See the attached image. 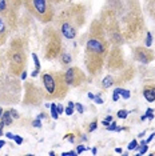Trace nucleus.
I'll return each mask as SVG.
<instances>
[{
    "instance_id": "nucleus-3",
    "label": "nucleus",
    "mask_w": 155,
    "mask_h": 156,
    "mask_svg": "<svg viewBox=\"0 0 155 156\" xmlns=\"http://www.w3.org/2000/svg\"><path fill=\"white\" fill-rule=\"evenodd\" d=\"M7 60H8L9 72L15 75H22L23 71H26L27 66V55L24 51V43L22 39H15L12 40L7 51Z\"/></svg>"
},
{
    "instance_id": "nucleus-9",
    "label": "nucleus",
    "mask_w": 155,
    "mask_h": 156,
    "mask_svg": "<svg viewBox=\"0 0 155 156\" xmlns=\"http://www.w3.org/2000/svg\"><path fill=\"white\" fill-rule=\"evenodd\" d=\"M41 98H43V95H41L40 90H39L36 86H34V84H31V83L26 84L24 103H27V104H32V105H39V103L41 101Z\"/></svg>"
},
{
    "instance_id": "nucleus-48",
    "label": "nucleus",
    "mask_w": 155,
    "mask_h": 156,
    "mask_svg": "<svg viewBox=\"0 0 155 156\" xmlns=\"http://www.w3.org/2000/svg\"><path fill=\"white\" fill-rule=\"evenodd\" d=\"M2 115H3V108L0 107V118H2Z\"/></svg>"
},
{
    "instance_id": "nucleus-8",
    "label": "nucleus",
    "mask_w": 155,
    "mask_h": 156,
    "mask_svg": "<svg viewBox=\"0 0 155 156\" xmlns=\"http://www.w3.org/2000/svg\"><path fill=\"white\" fill-rule=\"evenodd\" d=\"M64 77L70 87H78L86 80V75L78 67H71V68L67 69L64 72Z\"/></svg>"
},
{
    "instance_id": "nucleus-16",
    "label": "nucleus",
    "mask_w": 155,
    "mask_h": 156,
    "mask_svg": "<svg viewBox=\"0 0 155 156\" xmlns=\"http://www.w3.org/2000/svg\"><path fill=\"white\" fill-rule=\"evenodd\" d=\"M62 63L63 64H70V63H71V55L70 54H62Z\"/></svg>"
},
{
    "instance_id": "nucleus-45",
    "label": "nucleus",
    "mask_w": 155,
    "mask_h": 156,
    "mask_svg": "<svg viewBox=\"0 0 155 156\" xmlns=\"http://www.w3.org/2000/svg\"><path fill=\"white\" fill-rule=\"evenodd\" d=\"M115 151L118 152V154H122V148H115Z\"/></svg>"
},
{
    "instance_id": "nucleus-2",
    "label": "nucleus",
    "mask_w": 155,
    "mask_h": 156,
    "mask_svg": "<svg viewBox=\"0 0 155 156\" xmlns=\"http://www.w3.org/2000/svg\"><path fill=\"white\" fill-rule=\"evenodd\" d=\"M41 83L44 87V96L47 100L63 99L68 92V83L66 81L64 73L62 72H43Z\"/></svg>"
},
{
    "instance_id": "nucleus-44",
    "label": "nucleus",
    "mask_w": 155,
    "mask_h": 156,
    "mask_svg": "<svg viewBox=\"0 0 155 156\" xmlns=\"http://www.w3.org/2000/svg\"><path fill=\"white\" fill-rule=\"evenodd\" d=\"M91 151H92V154H94V155H96V152H98V150H96V148H95V147H94Z\"/></svg>"
},
{
    "instance_id": "nucleus-31",
    "label": "nucleus",
    "mask_w": 155,
    "mask_h": 156,
    "mask_svg": "<svg viewBox=\"0 0 155 156\" xmlns=\"http://www.w3.org/2000/svg\"><path fill=\"white\" fill-rule=\"evenodd\" d=\"M64 139H66V140H68V141H71V143H74V141H75V137H74V135H72V133H67L66 136H64Z\"/></svg>"
},
{
    "instance_id": "nucleus-32",
    "label": "nucleus",
    "mask_w": 155,
    "mask_h": 156,
    "mask_svg": "<svg viewBox=\"0 0 155 156\" xmlns=\"http://www.w3.org/2000/svg\"><path fill=\"white\" fill-rule=\"evenodd\" d=\"M32 126H34V127H36V128H40V127H41V122H40V119H35L34 122H32Z\"/></svg>"
},
{
    "instance_id": "nucleus-15",
    "label": "nucleus",
    "mask_w": 155,
    "mask_h": 156,
    "mask_svg": "<svg viewBox=\"0 0 155 156\" xmlns=\"http://www.w3.org/2000/svg\"><path fill=\"white\" fill-rule=\"evenodd\" d=\"M74 107H75V103L68 101V105H67V108L64 109V112H66L67 116H71L72 113H74Z\"/></svg>"
},
{
    "instance_id": "nucleus-5",
    "label": "nucleus",
    "mask_w": 155,
    "mask_h": 156,
    "mask_svg": "<svg viewBox=\"0 0 155 156\" xmlns=\"http://www.w3.org/2000/svg\"><path fill=\"white\" fill-rule=\"evenodd\" d=\"M79 9L64 12L60 16V32L66 39H75L78 34V28L83 23V16L78 15Z\"/></svg>"
},
{
    "instance_id": "nucleus-27",
    "label": "nucleus",
    "mask_w": 155,
    "mask_h": 156,
    "mask_svg": "<svg viewBox=\"0 0 155 156\" xmlns=\"http://www.w3.org/2000/svg\"><path fill=\"white\" fill-rule=\"evenodd\" d=\"M108 131H116V128H118V126H116V123L115 122H112L111 124H108L107 127H106Z\"/></svg>"
},
{
    "instance_id": "nucleus-47",
    "label": "nucleus",
    "mask_w": 155,
    "mask_h": 156,
    "mask_svg": "<svg viewBox=\"0 0 155 156\" xmlns=\"http://www.w3.org/2000/svg\"><path fill=\"white\" fill-rule=\"evenodd\" d=\"M88 98H90V99H94L95 96H94V95H92V94H88Z\"/></svg>"
},
{
    "instance_id": "nucleus-25",
    "label": "nucleus",
    "mask_w": 155,
    "mask_h": 156,
    "mask_svg": "<svg viewBox=\"0 0 155 156\" xmlns=\"http://www.w3.org/2000/svg\"><path fill=\"white\" fill-rule=\"evenodd\" d=\"M96 127H98V122H96V120H94V122L90 124V127H88V132H92V131H95V129H96Z\"/></svg>"
},
{
    "instance_id": "nucleus-11",
    "label": "nucleus",
    "mask_w": 155,
    "mask_h": 156,
    "mask_svg": "<svg viewBox=\"0 0 155 156\" xmlns=\"http://www.w3.org/2000/svg\"><path fill=\"white\" fill-rule=\"evenodd\" d=\"M8 34H9V27L7 22L0 16V45H3L5 43L7 37H8Z\"/></svg>"
},
{
    "instance_id": "nucleus-12",
    "label": "nucleus",
    "mask_w": 155,
    "mask_h": 156,
    "mask_svg": "<svg viewBox=\"0 0 155 156\" xmlns=\"http://www.w3.org/2000/svg\"><path fill=\"white\" fill-rule=\"evenodd\" d=\"M143 96L149 103L155 101V87L154 86H146L143 88Z\"/></svg>"
},
{
    "instance_id": "nucleus-13",
    "label": "nucleus",
    "mask_w": 155,
    "mask_h": 156,
    "mask_svg": "<svg viewBox=\"0 0 155 156\" xmlns=\"http://www.w3.org/2000/svg\"><path fill=\"white\" fill-rule=\"evenodd\" d=\"M2 122L4 123V126H11L12 124V115L9 111H4L2 115Z\"/></svg>"
},
{
    "instance_id": "nucleus-19",
    "label": "nucleus",
    "mask_w": 155,
    "mask_h": 156,
    "mask_svg": "<svg viewBox=\"0 0 155 156\" xmlns=\"http://www.w3.org/2000/svg\"><path fill=\"white\" fill-rule=\"evenodd\" d=\"M9 2H11V4L15 7V8H17L19 9L20 7L23 5V3H24V0H9Z\"/></svg>"
},
{
    "instance_id": "nucleus-22",
    "label": "nucleus",
    "mask_w": 155,
    "mask_h": 156,
    "mask_svg": "<svg viewBox=\"0 0 155 156\" xmlns=\"http://www.w3.org/2000/svg\"><path fill=\"white\" fill-rule=\"evenodd\" d=\"M121 96H122L123 99H130V96H131V92H130L128 90H122Z\"/></svg>"
},
{
    "instance_id": "nucleus-23",
    "label": "nucleus",
    "mask_w": 155,
    "mask_h": 156,
    "mask_svg": "<svg viewBox=\"0 0 155 156\" xmlns=\"http://www.w3.org/2000/svg\"><path fill=\"white\" fill-rule=\"evenodd\" d=\"M153 44V35L151 32H147V40H146V47H151Z\"/></svg>"
},
{
    "instance_id": "nucleus-6",
    "label": "nucleus",
    "mask_w": 155,
    "mask_h": 156,
    "mask_svg": "<svg viewBox=\"0 0 155 156\" xmlns=\"http://www.w3.org/2000/svg\"><path fill=\"white\" fill-rule=\"evenodd\" d=\"M45 36V45H44V56L47 59H55L60 55L62 51V40L59 36L58 31L55 30H48L44 34Z\"/></svg>"
},
{
    "instance_id": "nucleus-42",
    "label": "nucleus",
    "mask_w": 155,
    "mask_h": 156,
    "mask_svg": "<svg viewBox=\"0 0 155 156\" xmlns=\"http://www.w3.org/2000/svg\"><path fill=\"white\" fill-rule=\"evenodd\" d=\"M20 76H22V79H26V76H27L26 71H23V72H22V75H20Z\"/></svg>"
},
{
    "instance_id": "nucleus-21",
    "label": "nucleus",
    "mask_w": 155,
    "mask_h": 156,
    "mask_svg": "<svg viewBox=\"0 0 155 156\" xmlns=\"http://www.w3.org/2000/svg\"><path fill=\"white\" fill-rule=\"evenodd\" d=\"M127 148H128L130 151H132V150H136V148H138V141H136L135 139H134V140L131 141V143L128 144V147H127Z\"/></svg>"
},
{
    "instance_id": "nucleus-34",
    "label": "nucleus",
    "mask_w": 155,
    "mask_h": 156,
    "mask_svg": "<svg viewBox=\"0 0 155 156\" xmlns=\"http://www.w3.org/2000/svg\"><path fill=\"white\" fill-rule=\"evenodd\" d=\"M56 109H58V113H59V115H62V113L64 112V108H63L60 104H56Z\"/></svg>"
},
{
    "instance_id": "nucleus-24",
    "label": "nucleus",
    "mask_w": 155,
    "mask_h": 156,
    "mask_svg": "<svg viewBox=\"0 0 155 156\" xmlns=\"http://www.w3.org/2000/svg\"><path fill=\"white\" fill-rule=\"evenodd\" d=\"M32 59H34V62H35V66H36V69L40 71V63H39L38 55H36V54H32Z\"/></svg>"
},
{
    "instance_id": "nucleus-28",
    "label": "nucleus",
    "mask_w": 155,
    "mask_h": 156,
    "mask_svg": "<svg viewBox=\"0 0 155 156\" xmlns=\"http://www.w3.org/2000/svg\"><path fill=\"white\" fill-rule=\"evenodd\" d=\"M75 108H76V111L79 112L80 115H82V113L84 112V108H83V105L80 104V103H76V104H75Z\"/></svg>"
},
{
    "instance_id": "nucleus-14",
    "label": "nucleus",
    "mask_w": 155,
    "mask_h": 156,
    "mask_svg": "<svg viewBox=\"0 0 155 156\" xmlns=\"http://www.w3.org/2000/svg\"><path fill=\"white\" fill-rule=\"evenodd\" d=\"M112 84H114V77L110 76V75H107L103 80H102V87L103 88H110Z\"/></svg>"
},
{
    "instance_id": "nucleus-41",
    "label": "nucleus",
    "mask_w": 155,
    "mask_h": 156,
    "mask_svg": "<svg viewBox=\"0 0 155 156\" xmlns=\"http://www.w3.org/2000/svg\"><path fill=\"white\" fill-rule=\"evenodd\" d=\"M45 118V113H40V115L38 116V119H44Z\"/></svg>"
},
{
    "instance_id": "nucleus-7",
    "label": "nucleus",
    "mask_w": 155,
    "mask_h": 156,
    "mask_svg": "<svg viewBox=\"0 0 155 156\" xmlns=\"http://www.w3.org/2000/svg\"><path fill=\"white\" fill-rule=\"evenodd\" d=\"M0 16L7 22L8 27L13 30L17 24V8H15L9 0H0Z\"/></svg>"
},
{
    "instance_id": "nucleus-30",
    "label": "nucleus",
    "mask_w": 155,
    "mask_h": 156,
    "mask_svg": "<svg viewBox=\"0 0 155 156\" xmlns=\"http://www.w3.org/2000/svg\"><path fill=\"white\" fill-rule=\"evenodd\" d=\"M13 140H15V143H16V144H19V145L23 143V137H22V136H19V135H15Z\"/></svg>"
},
{
    "instance_id": "nucleus-43",
    "label": "nucleus",
    "mask_w": 155,
    "mask_h": 156,
    "mask_svg": "<svg viewBox=\"0 0 155 156\" xmlns=\"http://www.w3.org/2000/svg\"><path fill=\"white\" fill-rule=\"evenodd\" d=\"M106 120H107V122H112V116H107V118H106Z\"/></svg>"
},
{
    "instance_id": "nucleus-40",
    "label": "nucleus",
    "mask_w": 155,
    "mask_h": 156,
    "mask_svg": "<svg viewBox=\"0 0 155 156\" xmlns=\"http://www.w3.org/2000/svg\"><path fill=\"white\" fill-rule=\"evenodd\" d=\"M5 145V141L4 140H0V148H3Z\"/></svg>"
},
{
    "instance_id": "nucleus-17",
    "label": "nucleus",
    "mask_w": 155,
    "mask_h": 156,
    "mask_svg": "<svg viewBox=\"0 0 155 156\" xmlns=\"http://www.w3.org/2000/svg\"><path fill=\"white\" fill-rule=\"evenodd\" d=\"M51 116H52V119H58L59 118L58 109H56V104H51Z\"/></svg>"
},
{
    "instance_id": "nucleus-10",
    "label": "nucleus",
    "mask_w": 155,
    "mask_h": 156,
    "mask_svg": "<svg viewBox=\"0 0 155 156\" xmlns=\"http://www.w3.org/2000/svg\"><path fill=\"white\" fill-rule=\"evenodd\" d=\"M134 56L136 62H140L143 64H149L154 60V52L149 49V47H136L134 49Z\"/></svg>"
},
{
    "instance_id": "nucleus-20",
    "label": "nucleus",
    "mask_w": 155,
    "mask_h": 156,
    "mask_svg": "<svg viewBox=\"0 0 155 156\" xmlns=\"http://www.w3.org/2000/svg\"><path fill=\"white\" fill-rule=\"evenodd\" d=\"M147 150H149V145H147V143L140 144V147H139V155H144L147 152Z\"/></svg>"
},
{
    "instance_id": "nucleus-1",
    "label": "nucleus",
    "mask_w": 155,
    "mask_h": 156,
    "mask_svg": "<svg viewBox=\"0 0 155 156\" xmlns=\"http://www.w3.org/2000/svg\"><path fill=\"white\" fill-rule=\"evenodd\" d=\"M108 44L99 35H92L86 44V66L91 73H98L103 67Z\"/></svg>"
},
{
    "instance_id": "nucleus-46",
    "label": "nucleus",
    "mask_w": 155,
    "mask_h": 156,
    "mask_svg": "<svg viewBox=\"0 0 155 156\" xmlns=\"http://www.w3.org/2000/svg\"><path fill=\"white\" fill-rule=\"evenodd\" d=\"M146 119H147V118H146V115H143L142 118H140V120H142V122H143V120H146Z\"/></svg>"
},
{
    "instance_id": "nucleus-26",
    "label": "nucleus",
    "mask_w": 155,
    "mask_h": 156,
    "mask_svg": "<svg viewBox=\"0 0 155 156\" xmlns=\"http://www.w3.org/2000/svg\"><path fill=\"white\" fill-rule=\"evenodd\" d=\"M146 118H149L153 120L154 119V111L151 108H147V111H146Z\"/></svg>"
},
{
    "instance_id": "nucleus-36",
    "label": "nucleus",
    "mask_w": 155,
    "mask_h": 156,
    "mask_svg": "<svg viewBox=\"0 0 155 156\" xmlns=\"http://www.w3.org/2000/svg\"><path fill=\"white\" fill-rule=\"evenodd\" d=\"M119 96H121V95L116 94V92H114V95H112V100H114V101H118V100H119Z\"/></svg>"
},
{
    "instance_id": "nucleus-39",
    "label": "nucleus",
    "mask_w": 155,
    "mask_h": 156,
    "mask_svg": "<svg viewBox=\"0 0 155 156\" xmlns=\"http://www.w3.org/2000/svg\"><path fill=\"white\" fill-rule=\"evenodd\" d=\"M154 136H155V133H151V135H150V137H149V139H147V140H146V143H147V144H149V143H150V141H151V140H153V139H154Z\"/></svg>"
},
{
    "instance_id": "nucleus-35",
    "label": "nucleus",
    "mask_w": 155,
    "mask_h": 156,
    "mask_svg": "<svg viewBox=\"0 0 155 156\" xmlns=\"http://www.w3.org/2000/svg\"><path fill=\"white\" fill-rule=\"evenodd\" d=\"M9 112H11L12 118H15V119H17V118H19V115H17V112L15 111V109H9Z\"/></svg>"
},
{
    "instance_id": "nucleus-38",
    "label": "nucleus",
    "mask_w": 155,
    "mask_h": 156,
    "mask_svg": "<svg viewBox=\"0 0 155 156\" xmlns=\"http://www.w3.org/2000/svg\"><path fill=\"white\" fill-rule=\"evenodd\" d=\"M4 123L3 122H0V136H3V128H4Z\"/></svg>"
},
{
    "instance_id": "nucleus-29",
    "label": "nucleus",
    "mask_w": 155,
    "mask_h": 156,
    "mask_svg": "<svg viewBox=\"0 0 155 156\" xmlns=\"http://www.w3.org/2000/svg\"><path fill=\"white\" fill-rule=\"evenodd\" d=\"M86 150H87V147H84V145L80 144V145H78V147H76V154L79 155V154H82V152L86 151Z\"/></svg>"
},
{
    "instance_id": "nucleus-37",
    "label": "nucleus",
    "mask_w": 155,
    "mask_h": 156,
    "mask_svg": "<svg viewBox=\"0 0 155 156\" xmlns=\"http://www.w3.org/2000/svg\"><path fill=\"white\" fill-rule=\"evenodd\" d=\"M5 136H7V137H8V139H11V140H13V137H15V135H13V133H11V132H7V133H5Z\"/></svg>"
},
{
    "instance_id": "nucleus-18",
    "label": "nucleus",
    "mask_w": 155,
    "mask_h": 156,
    "mask_svg": "<svg viewBox=\"0 0 155 156\" xmlns=\"http://www.w3.org/2000/svg\"><path fill=\"white\" fill-rule=\"evenodd\" d=\"M128 111H126V109H119L118 111V113H116V115H118V118L119 119H126L128 116Z\"/></svg>"
},
{
    "instance_id": "nucleus-4",
    "label": "nucleus",
    "mask_w": 155,
    "mask_h": 156,
    "mask_svg": "<svg viewBox=\"0 0 155 156\" xmlns=\"http://www.w3.org/2000/svg\"><path fill=\"white\" fill-rule=\"evenodd\" d=\"M27 11L41 23H50L55 16L52 0H24Z\"/></svg>"
},
{
    "instance_id": "nucleus-33",
    "label": "nucleus",
    "mask_w": 155,
    "mask_h": 156,
    "mask_svg": "<svg viewBox=\"0 0 155 156\" xmlns=\"http://www.w3.org/2000/svg\"><path fill=\"white\" fill-rule=\"evenodd\" d=\"M94 100H95V103H96V104H103V99H102L99 95H98V96H95Z\"/></svg>"
}]
</instances>
